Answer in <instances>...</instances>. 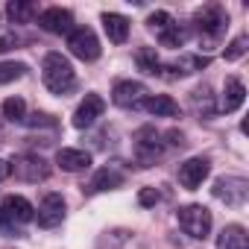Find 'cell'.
I'll use <instances>...</instances> for the list:
<instances>
[{
    "instance_id": "cell-1",
    "label": "cell",
    "mask_w": 249,
    "mask_h": 249,
    "mask_svg": "<svg viewBox=\"0 0 249 249\" xmlns=\"http://www.w3.org/2000/svg\"><path fill=\"white\" fill-rule=\"evenodd\" d=\"M41 79H44V85H47L53 94H68V91L76 85L73 65H71L62 53H47V56H44V62H41Z\"/></svg>"
},
{
    "instance_id": "cell-2",
    "label": "cell",
    "mask_w": 249,
    "mask_h": 249,
    "mask_svg": "<svg viewBox=\"0 0 249 249\" xmlns=\"http://www.w3.org/2000/svg\"><path fill=\"white\" fill-rule=\"evenodd\" d=\"M33 220V205L24 199V196H15L9 194L3 199V208H0V231H6V234H15L18 226L30 223Z\"/></svg>"
},
{
    "instance_id": "cell-3",
    "label": "cell",
    "mask_w": 249,
    "mask_h": 249,
    "mask_svg": "<svg viewBox=\"0 0 249 249\" xmlns=\"http://www.w3.org/2000/svg\"><path fill=\"white\" fill-rule=\"evenodd\" d=\"M194 24H196V33H199V36L217 41V38L223 36V30L229 27V15L223 12V6L208 3V6H202V9L194 12Z\"/></svg>"
},
{
    "instance_id": "cell-4",
    "label": "cell",
    "mask_w": 249,
    "mask_h": 249,
    "mask_svg": "<svg viewBox=\"0 0 249 249\" xmlns=\"http://www.w3.org/2000/svg\"><path fill=\"white\" fill-rule=\"evenodd\" d=\"M161 135L153 129V126H141L138 132H135V138H132V153H135V159H138V164L141 167H150V164H156L159 161V156H161Z\"/></svg>"
},
{
    "instance_id": "cell-5",
    "label": "cell",
    "mask_w": 249,
    "mask_h": 249,
    "mask_svg": "<svg viewBox=\"0 0 249 249\" xmlns=\"http://www.w3.org/2000/svg\"><path fill=\"white\" fill-rule=\"evenodd\" d=\"M179 226L185 234L205 240L211 231V211L205 205H185V208H179Z\"/></svg>"
},
{
    "instance_id": "cell-6",
    "label": "cell",
    "mask_w": 249,
    "mask_h": 249,
    "mask_svg": "<svg viewBox=\"0 0 249 249\" xmlns=\"http://www.w3.org/2000/svg\"><path fill=\"white\" fill-rule=\"evenodd\" d=\"M68 47H71V53H73L76 59H82V62L100 59V41H97V36H94L91 27H76V30H71V33H68Z\"/></svg>"
},
{
    "instance_id": "cell-7",
    "label": "cell",
    "mask_w": 249,
    "mask_h": 249,
    "mask_svg": "<svg viewBox=\"0 0 249 249\" xmlns=\"http://www.w3.org/2000/svg\"><path fill=\"white\" fill-rule=\"evenodd\" d=\"M150 27L156 30V36H159V41L164 44V47H182L185 44V30L173 21V15L170 12H153L150 15Z\"/></svg>"
},
{
    "instance_id": "cell-8",
    "label": "cell",
    "mask_w": 249,
    "mask_h": 249,
    "mask_svg": "<svg viewBox=\"0 0 249 249\" xmlns=\"http://www.w3.org/2000/svg\"><path fill=\"white\" fill-rule=\"evenodd\" d=\"M246 194H249V182L243 176H223L214 182V196L231 208H240L246 202Z\"/></svg>"
},
{
    "instance_id": "cell-9",
    "label": "cell",
    "mask_w": 249,
    "mask_h": 249,
    "mask_svg": "<svg viewBox=\"0 0 249 249\" xmlns=\"http://www.w3.org/2000/svg\"><path fill=\"white\" fill-rule=\"evenodd\" d=\"M9 164H12V173L18 179H24V182H44L50 176V167H47V161L41 156H30L27 153V156H18Z\"/></svg>"
},
{
    "instance_id": "cell-10",
    "label": "cell",
    "mask_w": 249,
    "mask_h": 249,
    "mask_svg": "<svg viewBox=\"0 0 249 249\" xmlns=\"http://www.w3.org/2000/svg\"><path fill=\"white\" fill-rule=\"evenodd\" d=\"M111 100H114V106H120V108H138V106H144V100H147V88H144L141 82L123 79V82L114 85Z\"/></svg>"
},
{
    "instance_id": "cell-11",
    "label": "cell",
    "mask_w": 249,
    "mask_h": 249,
    "mask_svg": "<svg viewBox=\"0 0 249 249\" xmlns=\"http://www.w3.org/2000/svg\"><path fill=\"white\" fill-rule=\"evenodd\" d=\"M103 111H106V100L100 94H85V100L73 111V126L76 129H88L91 123H97V117H103Z\"/></svg>"
},
{
    "instance_id": "cell-12",
    "label": "cell",
    "mask_w": 249,
    "mask_h": 249,
    "mask_svg": "<svg viewBox=\"0 0 249 249\" xmlns=\"http://www.w3.org/2000/svg\"><path fill=\"white\" fill-rule=\"evenodd\" d=\"M38 27L53 33V36H62V33H71L73 30V15L62 6H53V9H44L38 15Z\"/></svg>"
},
{
    "instance_id": "cell-13",
    "label": "cell",
    "mask_w": 249,
    "mask_h": 249,
    "mask_svg": "<svg viewBox=\"0 0 249 249\" xmlns=\"http://www.w3.org/2000/svg\"><path fill=\"white\" fill-rule=\"evenodd\" d=\"M208 170H211L208 159H188V161L179 167V185L188 188V191H196V188L205 182Z\"/></svg>"
},
{
    "instance_id": "cell-14",
    "label": "cell",
    "mask_w": 249,
    "mask_h": 249,
    "mask_svg": "<svg viewBox=\"0 0 249 249\" xmlns=\"http://www.w3.org/2000/svg\"><path fill=\"white\" fill-rule=\"evenodd\" d=\"M62 217H65V199H62V194H47L41 199V205H38V226L41 229H53V226L62 223Z\"/></svg>"
},
{
    "instance_id": "cell-15",
    "label": "cell",
    "mask_w": 249,
    "mask_h": 249,
    "mask_svg": "<svg viewBox=\"0 0 249 249\" xmlns=\"http://www.w3.org/2000/svg\"><path fill=\"white\" fill-rule=\"evenodd\" d=\"M103 30H106L111 44H123L129 38V21L123 15H117V12H106L103 15Z\"/></svg>"
},
{
    "instance_id": "cell-16",
    "label": "cell",
    "mask_w": 249,
    "mask_h": 249,
    "mask_svg": "<svg viewBox=\"0 0 249 249\" xmlns=\"http://www.w3.org/2000/svg\"><path fill=\"white\" fill-rule=\"evenodd\" d=\"M243 100H246V88H243V82L237 79V76H229L226 79V88H223V103H220V108L229 114V111H237L240 106H243Z\"/></svg>"
},
{
    "instance_id": "cell-17",
    "label": "cell",
    "mask_w": 249,
    "mask_h": 249,
    "mask_svg": "<svg viewBox=\"0 0 249 249\" xmlns=\"http://www.w3.org/2000/svg\"><path fill=\"white\" fill-rule=\"evenodd\" d=\"M123 185V173L117 167H100L94 173V179L88 182V194H100V191H108V188H120Z\"/></svg>"
},
{
    "instance_id": "cell-18",
    "label": "cell",
    "mask_w": 249,
    "mask_h": 249,
    "mask_svg": "<svg viewBox=\"0 0 249 249\" xmlns=\"http://www.w3.org/2000/svg\"><path fill=\"white\" fill-rule=\"evenodd\" d=\"M144 108H147L150 114H156V117H179V114H182L179 103H176L173 97H167V94L147 97V100H144Z\"/></svg>"
},
{
    "instance_id": "cell-19",
    "label": "cell",
    "mask_w": 249,
    "mask_h": 249,
    "mask_svg": "<svg viewBox=\"0 0 249 249\" xmlns=\"http://www.w3.org/2000/svg\"><path fill=\"white\" fill-rule=\"evenodd\" d=\"M56 164H59L62 170H68V173H76V170H85V167L91 164V156H88L85 150H71V147H65V150L56 153Z\"/></svg>"
},
{
    "instance_id": "cell-20",
    "label": "cell",
    "mask_w": 249,
    "mask_h": 249,
    "mask_svg": "<svg viewBox=\"0 0 249 249\" xmlns=\"http://www.w3.org/2000/svg\"><path fill=\"white\" fill-rule=\"evenodd\" d=\"M217 249H249V237H246V229L231 223L223 229L220 240H217Z\"/></svg>"
},
{
    "instance_id": "cell-21",
    "label": "cell",
    "mask_w": 249,
    "mask_h": 249,
    "mask_svg": "<svg viewBox=\"0 0 249 249\" xmlns=\"http://www.w3.org/2000/svg\"><path fill=\"white\" fill-rule=\"evenodd\" d=\"M6 15L12 24H30L36 15H38V6L36 3H24V0H12L6 6Z\"/></svg>"
},
{
    "instance_id": "cell-22",
    "label": "cell",
    "mask_w": 249,
    "mask_h": 249,
    "mask_svg": "<svg viewBox=\"0 0 249 249\" xmlns=\"http://www.w3.org/2000/svg\"><path fill=\"white\" fill-rule=\"evenodd\" d=\"M135 65H138L144 73H150V76L161 73V62H159V56H156V47H141V50L135 53Z\"/></svg>"
},
{
    "instance_id": "cell-23",
    "label": "cell",
    "mask_w": 249,
    "mask_h": 249,
    "mask_svg": "<svg viewBox=\"0 0 249 249\" xmlns=\"http://www.w3.org/2000/svg\"><path fill=\"white\" fill-rule=\"evenodd\" d=\"M3 117H9L12 123H24V120H27V103H24L21 97L3 100Z\"/></svg>"
},
{
    "instance_id": "cell-24",
    "label": "cell",
    "mask_w": 249,
    "mask_h": 249,
    "mask_svg": "<svg viewBox=\"0 0 249 249\" xmlns=\"http://www.w3.org/2000/svg\"><path fill=\"white\" fill-rule=\"evenodd\" d=\"M170 68H176V73H196V71L208 68V59H205V56H182V59H176Z\"/></svg>"
},
{
    "instance_id": "cell-25",
    "label": "cell",
    "mask_w": 249,
    "mask_h": 249,
    "mask_svg": "<svg viewBox=\"0 0 249 249\" xmlns=\"http://www.w3.org/2000/svg\"><path fill=\"white\" fill-rule=\"evenodd\" d=\"M24 71H27L24 62H0V85H6L12 79H21Z\"/></svg>"
},
{
    "instance_id": "cell-26",
    "label": "cell",
    "mask_w": 249,
    "mask_h": 249,
    "mask_svg": "<svg viewBox=\"0 0 249 249\" xmlns=\"http://www.w3.org/2000/svg\"><path fill=\"white\" fill-rule=\"evenodd\" d=\"M243 53H246V36H237V38L226 47V53H223V56H226V62H237Z\"/></svg>"
},
{
    "instance_id": "cell-27",
    "label": "cell",
    "mask_w": 249,
    "mask_h": 249,
    "mask_svg": "<svg viewBox=\"0 0 249 249\" xmlns=\"http://www.w3.org/2000/svg\"><path fill=\"white\" fill-rule=\"evenodd\" d=\"M159 199H161V194H159L156 188H144V191L138 194V202H141L144 208H150V205H156Z\"/></svg>"
},
{
    "instance_id": "cell-28",
    "label": "cell",
    "mask_w": 249,
    "mask_h": 249,
    "mask_svg": "<svg viewBox=\"0 0 249 249\" xmlns=\"http://www.w3.org/2000/svg\"><path fill=\"white\" fill-rule=\"evenodd\" d=\"M24 123H30V126H56V120H53L50 114H33V117H27Z\"/></svg>"
},
{
    "instance_id": "cell-29",
    "label": "cell",
    "mask_w": 249,
    "mask_h": 249,
    "mask_svg": "<svg viewBox=\"0 0 249 249\" xmlns=\"http://www.w3.org/2000/svg\"><path fill=\"white\" fill-rule=\"evenodd\" d=\"M12 47H18V36L15 33H3V36H0V53H6Z\"/></svg>"
},
{
    "instance_id": "cell-30",
    "label": "cell",
    "mask_w": 249,
    "mask_h": 249,
    "mask_svg": "<svg viewBox=\"0 0 249 249\" xmlns=\"http://www.w3.org/2000/svg\"><path fill=\"white\" fill-rule=\"evenodd\" d=\"M9 173H12V164H9V161H3V159H0V182H3V179H6Z\"/></svg>"
}]
</instances>
